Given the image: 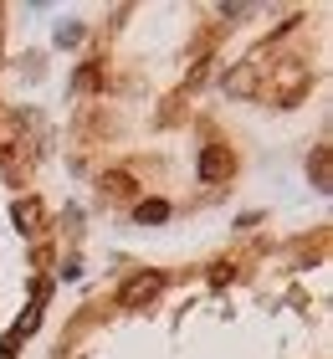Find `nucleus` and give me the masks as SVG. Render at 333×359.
Here are the masks:
<instances>
[{"label":"nucleus","instance_id":"5","mask_svg":"<svg viewBox=\"0 0 333 359\" xmlns=\"http://www.w3.org/2000/svg\"><path fill=\"white\" fill-rule=\"evenodd\" d=\"M139 221H170V205H164V201H144L139 205Z\"/></svg>","mask_w":333,"mask_h":359},{"label":"nucleus","instance_id":"2","mask_svg":"<svg viewBox=\"0 0 333 359\" xmlns=\"http://www.w3.org/2000/svg\"><path fill=\"white\" fill-rule=\"evenodd\" d=\"M226 175H231V154L210 144V149L200 154V180H226Z\"/></svg>","mask_w":333,"mask_h":359},{"label":"nucleus","instance_id":"1","mask_svg":"<svg viewBox=\"0 0 333 359\" xmlns=\"http://www.w3.org/2000/svg\"><path fill=\"white\" fill-rule=\"evenodd\" d=\"M159 287H164V277H159V272H144V277H133V283H123L118 303H123V308H144Z\"/></svg>","mask_w":333,"mask_h":359},{"label":"nucleus","instance_id":"6","mask_svg":"<svg viewBox=\"0 0 333 359\" xmlns=\"http://www.w3.org/2000/svg\"><path fill=\"white\" fill-rule=\"evenodd\" d=\"M313 180H318V190H328V154L323 149L313 154Z\"/></svg>","mask_w":333,"mask_h":359},{"label":"nucleus","instance_id":"3","mask_svg":"<svg viewBox=\"0 0 333 359\" xmlns=\"http://www.w3.org/2000/svg\"><path fill=\"white\" fill-rule=\"evenodd\" d=\"M11 221L21 226V231H36V226H41V205L36 201H15L11 205Z\"/></svg>","mask_w":333,"mask_h":359},{"label":"nucleus","instance_id":"7","mask_svg":"<svg viewBox=\"0 0 333 359\" xmlns=\"http://www.w3.org/2000/svg\"><path fill=\"white\" fill-rule=\"evenodd\" d=\"M15 344H21V334H15V329H11L6 339H0V359H11V354H15Z\"/></svg>","mask_w":333,"mask_h":359},{"label":"nucleus","instance_id":"4","mask_svg":"<svg viewBox=\"0 0 333 359\" xmlns=\"http://www.w3.org/2000/svg\"><path fill=\"white\" fill-rule=\"evenodd\" d=\"M103 190H113V195H133V180H128L123 170H113V175H103Z\"/></svg>","mask_w":333,"mask_h":359}]
</instances>
